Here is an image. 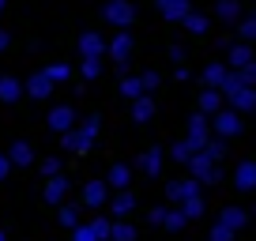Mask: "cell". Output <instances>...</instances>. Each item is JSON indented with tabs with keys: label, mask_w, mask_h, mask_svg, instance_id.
Segmentation results:
<instances>
[{
	"label": "cell",
	"mask_w": 256,
	"mask_h": 241,
	"mask_svg": "<svg viewBox=\"0 0 256 241\" xmlns=\"http://www.w3.org/2000/svg\"><path fill=\"white\" fill-rule=\"evenodd\" d=\"M8 49V30H0V53Z\"/></svg>",
	"instance_id": "obj_12"
},
{
	"label": "cell",
	"mask_w": 256,
	"mask_h": 241,
	"mask_svg": "<svg viewBox=\"0 0 256 241\" xmlns=\"http://www.w3.org/2000/svg\"><path fill=\"white\" fill-rule=\"evenodd\" d=\"M94 238H98V234L90 230V226H83V230H76V241H94Z\"/></svg>",
	"instance_id": "obj_9"
},
{
	"label": "cell",
	"mask_w": 256,
	"mask_h": 241,
	"mask_svg": "<svg viewBox=\"0 0 256 241\" xmlns=\"http://www.w3.org/2000/svg\"><path fill=\"white\" fill-rule=\"evenodd\" d=\"M241 188H252L256 185V166H241V181H238Z\"/></svg>",
	"instance_id": "obj_6"
},
{
	"label": "cell",
	"mask_w": 256,
	"mask_h": 241,
	"mask_svg": "<svg viewBox=\"0 0 256 241\" xmlns=\"http://www.w3.org/2000/svg\"><path fill=\"white\" fill-rule=\"evenodd\" d=\"M49 83H53L49 76H34V80H30V87H26V90H30L34 98H46V94H49Z\"/></svg>",
	"instance_id": "obj_5"
},
{
	"label": "cell",
	"mask_w": 256,
	"mask_h": 241,
	"mask_svg": "<svg viewBox=\"0 0 256 241\" xmlns=\"http://www.w3.org/2000/svg\"><path fill=\"white\" fill-rule=\"evenodd\" d=\"M60 222H64V226H76V208H64V211H60Z\"/></svg>",
	"instance_id": "obj_8"
},
{
	"label": "cell",
	"mask_w": 256,
	"mask_h": 241,
	"mask_svg": "<svg viewBox=\"0 0 256 241\" xmlns=\"http://www.w3.org/2000/svg\"><path fill=\"white\" fill-rule=\"evenodd\" d=\"M49 124H53L56 132H68V128H72V110H53Z\"/></svg>",
	"instance_id": "obj_2"
},
{
	"label": "cell",
	"mask_w": 256,
	"mask_h": 241,
	"mask_svg": "<svg viewBox=\"0 0 256 241\" xmlns=\"http://www.w3.org/2000/svg\"><path fill=\"white\" fill-rule=\"evenodd\" d=\"M8 170H12V158H8V154H0V181L8 177Z\"/></svg>",
	"instance_id": "obj_10"
},
{
	"label": "cell",
	"mask_w": 256,
	"mask_h": 241,
	"mask_svg": "<svg viewBox=\"0 0 256 241\" xmlns=\"http://www.w3.org/2000/svg\"><path fill=\"white\" fill-rule=\"evenodd\" d=\"M8 158H12V166H26V162H34V151H30V144H16Z\"/></svg>",
	"instance_id": "obj_1"
},
{
	"label": "cell",
	"mask_w": 256,
	"mask_h": 241,
	"mask_svg": "<svg viewBox=\"0 0 256 241\" xmlns=\"http://www.w3.org/2000/svg\"><path fill=\"white\" fill-rule=\"evenodd\" d=\"M19 94H23V87H19L16 80H0V98H4V102H16Z\"/></svg>",
	"instance_id": "obj_3"
},
{
	"label": "cell",
	"mask_w": 256,
	"mask_h": 241,
	"mask_svg": "<svg viewBox=\"0 0 256 241\" xmlns=\"http://www.w3.org/2000/svg\"><path fill=\"white\" fill-rule=\"evenodd\" d=\"M222 132H238V120H234V117H222Z\"/></svg>",
	"instance_id": "obj_11"
},
{
	"label": "cell",
	"mask_w": 256,
	"mask_h": 241,
	"mask_svg": "<svg viewBox=\"0 0 256 241\" xmlns=\"http://www.w3.org/2000/svg\"><path fill=\"white\" fill-rule=\"evenodd\" d=\"M0 241H8V238H4V234H0Z\"/></svg>",
	"instance_id": "obj_13"
},
{
	"label": "cell",
	"mask_w": 256,
	"mask_h": 241,
	"mask_svg": "<svg viewBox=\"0 0 256 241\" xmlns=\"http://www.w3.org/2000/svg\"><path fill=\"white\" fill-rule=\"evenodd\" d=\"M0 8H4V0H0Z\"/></svg>",
	"instance_id": "obj_14"
},
{
	"label": "cell",
	"mask_w": 256,
	"mask_h": 241,
	"mask_svg": "<svg viewBox=\"0 0 256 241\" xmlns=\"http://www.w3.org/2000/svg\"><path fill=\"white\" fill-rule=\"evenodd\" d=\"M64 188H68V181H60V177H53V181H49V185H46V200H49V204H56V200H60V196H64Z\"/></svg>",
	"instance_id": "obj_4"
},
{
	"label": "cell",
	"mask_w": 256,
	"mask_h": 241,
	"mask_svg": "<svg viewBox=\"0 0 256 241\" xmlns=\"http://www.w3.org/2000/svg\"><path fill=\"white\" fill-rule=\"evenodd\" d=\"M102 196H106L102 185H90V188H87V200H90V204H102Z\"/></svg>",
	"instance_id": "obj_7"
}]
</instances>
